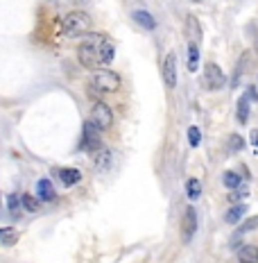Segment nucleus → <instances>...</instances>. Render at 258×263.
<instances>
[{
  "label": "nucleus",
  "instance_id": "obj_24",
  "mask_svg": "<svg viewBox=\"0 0 258 263\" xmlns=\"http://www.w3.org/2000/svg\"><path fill=\"white\" fill-rule=\"evenodd\" d=\"M229 148H231V152L245 150V138L240 136V134H231V136H229Z\"/></svg>",
  "mask_w": 258,
  "mask_h": 263
},
{
  "label": "nucleus",
  "instance_id": "obj_25",
  "mask_svg": "<svg viewBox=\"0 0 258 263\" xmlns=\"http://www.w3.org/2000/svg\"><path fill=\"white\" fill-rule=\"evenodd\" d=\"M200 141H202L200 127H188V143H190V146L197 148V146H200Z\"/></svg>",
  "mask_w": 258,
  "mask_h": 263
},
{
  "label": "nucleus",
  "instance_id": "obj_9",
  "mask_svg": "<svg viewBox=\"0 0 258 263\" xmlns=\"http://www.w3.org/2000/svg\"><path fill=\"white\" fill-rule=\"evenodd\" d=\"M186 34H188L190 44L200 46V41H202V28H200V20H197L195 16H188V18H186Z\"/></svg>",
  "mask_w": 258,
  "mask_h": 263
},
{
  "label": "nucleus",
  "instance_id": "obj_6",
  "mask_svg": "<svg viewBox=\"0 0 258 263\" xmlns=\"http://www.w3.org/2000/svg\"><path fill=\"white\" fill-rule=\"evenodd\" d=\"M204 84L206 88H211V91H218V88L224 86V73L222 68H220L218 64H206V68H204Z\"/></svg>",
  "mask_w": 258,
  "mask_h": 263
},
{
  "label": "nucleus",
  "instance_id": "obj_1",
  "mask_svg": "<svg viewBox=\"0 0 258 263\" xmlns=\"http://www.w3.org/2000/svg\"><path fill=\"white\" fill-rule=\"evenodd\" d=\"M104 44L102 34H84V41L77 48V59L86 68H95L100 66V46Z\"/></svg>",
  "mask_w": 258,
  "mask_h": 263
},
{
  "label": "nucleus",
  "instance_id": "obj_21",
  "mask_svg": "<svg viewBox=\"0 0 258 263\" xmlns=\"http://www.w3.org/2000/svg\"><path fill=\"white\" fill-rule=\"evenodd\" d=\"M20 202H23V206L27 211H32V214H34V211H39V206H41L39 198H34V195H29V193H25L23 198H20Z\"/></svg>",
  "mask_w": 258,
  "mask_h": 263
},
{
  "label": "nucleus",
  "instance_id": "obj_19",
  "mask_svg": "<svg viewBox=\"0 0 258 263\" xmlns=\"http://www.w3.org/2000/svg\"><path fill=\"white\" fill-rule=\"evenodd\" d=\"M236 118H238V122H243V125L249 120V100H247V98H240V100H238Z\"/></svg>",
  "mask_w": 258,
  "mask_h": 263
},
{
  "label": "nucleus",
  "instance_id": "obj_26",
  "mask_svg": "<svg viewBox=\"0 0 258 263\" xmlns=\"http://www.w3.org/2000/svg\"><path fill=\"white\" fill-rule=\"evenodd\" d=\"M20 204H23V202H20V198H18V195H14V193H11L9 198H7V206H9V211H11V214H18V211H20Z\"/></svg>",
  "mask_w": 258,
  "mask_h": 263
},
{
  "label": "nucleus",
  "instance_id": "obj_29",
  "mask_svg": "<svg viewBox=\"0 0 258 263\" xmlns=\"http://www.w3.org/2000/svg\"><path fill=\"white\" fill-rule=\"evenodd\" d=\"M252 146H256V148H258V130H254V132H252Z\"/></svg>",
  "mask_w": 258,
  "mask_h": 263
},
{
  "label": "nucleus",
  "instance_id": "obj_4",
  "mask_svg": "<svg viewBox=\"0 0 258 263\" xmlns=\"http://www.w3.org/2000/svg\"><path fill=\"white\" fill-rule=\"evenodd\" d=\"M82 146L86 152H91V154H98L100 150H102V136H100V130L95 125H93L91 120L84 125V134H82Z\"/></svg>",
  "mask_w": 258,
  "mask_h": 263
},
{
  "label": "nucleus",
  "instance_id": "obj_12",
  "mask_svg": "<svg viewBox=\"0 0 258 263\" xmlns=\"http://www.w3.org/2000/svg\"><path fill=\"white\" fill-rule=\"evenodd\" d=\"M240 263H258V248L256 245H243L238 250Z\"/></svg>",
  "mask_w": 258,
  "mask_h": 263
},
{
  "label": "nucleus",
  "instance_id": "obj_17",
  "mask_svg": "<svg viewBox=\"0 0 258 263\" xmlns=\"http://www.w3.org/2000/svg\"><path fill=\"white\" fill-rule=\"evenodd\" d=\"M197 66H200V46L190 44L188 46V70L190 73H195Z\"/></svg>",
  "mask_w": 258,
  "mask_h": 263
},
{
  "label": "nucleus",
  "instance_id": "obj_13",
  "mask_svg": "<svg viewBox=\"0 0 258 263\" xmlns=\"http://www.w3.org/2000/svg\"><path fill=\"white\" fill-rule=\"evenodd\" d=\"M36 190H39V200H45V202L54 200V188H52V182L50 180H39Z\"/></svg>",
  "mask_w": 258,
  "mask_h": 263
},
{
  "label": "nucleus",
  "instance_id": "obj_2",
  "mask_svg": "<svg viewBox=\"0 0 258 263\" xmlns=\"http://www.w3.org/2000/svg\"><path fill=\"white\" fill-rule=\"evenodd\" d=\"M91 30V18L84 12H70L61 18V32L66 36H84Z\"/></svg>",
  "mask_w": 258,
  "mask_h": 263
},
{
  "label": "nucleus",
  "instance_id": "obj_10",
  "mask_svg": "<svg viewBox=\"0 0 258 263\" xmlns=\"http://www.w3.org/2000/svg\"><path fill=\"white\" fill-rule=\"evenodd\" d=\"M59 180H61L63 186H75L82 182V172L77 168H61L59 170Z\"/></svg>",
  "mask_w": 258,
  "mask_h": 263
},
{
  "label": "nucleus",
  "instance_id": "obj_27",
  "mask_svg": "<svg viewBox=\"0 0 258 263\" xmlns=\"http://www.w3.org/2000/svg\"><path fill=\"white\" fill-rule=\"evenodd\" d=\"M245 198H247V190H231V195H229V202H243Z\"/></svg>",
  "mask_w": 258,
  "mask_h": 263
},
{
  "label": "nucleus",
  "instance_id": "obj_3",
  "mask_svg": "<svg viewBox=\"0 0 258 263\" xmlns=\"http://www.w3.org/2000/svg\"><path fill=\"white\" fill-rule=\"evenodd\" d=\"M91 84L93 88H98L100 93H116L120 88V75L113 73V70H95L91 78Z\"/></svg>",
  "mask_w": 258,
  "mask_h": 263
},
{
  "label": "nucleus",
  "instance_id": "obj_22",
  "mask_svg": "<svg viewBox=\"0 0 258 263\" xmlns=\"http://www.w3.org/2000/svg\"><path fill=\"white\" fill-rule=\"evenodd\" d=\"M222 184L227 186L229 190H236V188H240V177L236 175V172L229 170V172H224V175H222Z\"/></svg>",
  "mask_w": 258,
  "mask_h": 263
},
{
  "label": "nucleus",
  "instance_id": "obj_5",
  "mask_svg": "<svg viewBox=\"0 0 258 263\" xmlns=\"http://www.w3.org/2000/svg\"><path fill=\"white\" fill-rule=\"evenodd\" d=\"M91 122L98 127L100 132L102 130H109L113 122V114H111V107L107 102H95L91 109Z\"/></svg>",
  "mask_w": 258,
  "mask_h": 263
},
{
  "label": "nucleus",
  "instance_id": "obj_16",
  "mask_svg": "<svg viewBox=\"0 0 258 263\" xmlns=\"http://www.w3.org/2000/svg\"><path fill=\"white\" fill-rule=\"evenodd\" d=\"M245 214H247V204H243V202H240V204L231 206V209L227 211V216H224V220H227V222H231V224H236L240 218H243Z\"/></svg>",
  "mask_w": 258,
  "mask_h": 263
},
{
  "label": "nucleus",
  "instance_id": "obj_11",
  "mask_svg": "<svg viewBox=\"0 0 258 263\" xmlns=\"http://www.w3.org/2000/svg\"><path fill=\"white\" fill-rule=\"evenodd\" d=\"M113 57H116V48L109 39H104V44L100 46V66H109L113 62Z\"/></svg>",
  "mask_w": 258,
  "mask_h": 263
},
{
  "label": "nucleus",
  "instance_id": "obj_18",
  "mask_svg": "<svg viewBox=\"0 0 258 263\" xmlns=\"http://www.w3.org/2000/svg\"><path fill=\"white\" fill-rule=\"evenodd\" d=\"M93 156H95V166H98L100 170H107V168L111 166V152H109L107 148H102L98 154H93Z\"/></svg>",
  "mask_w": 258,
  "mask_h": 263
},
{
  "label": "nucleus",
  "instance_id": "obj_15",
  "mask_svg": "<svg viewBox=\"0 0 258 263\" xmlns=\"http://www.w3.org/2000/svg\"><path fill=\"white\" fill-rule=\"evenodd\" d=\"M16 240H18V232L14 227H0V243L5 245V248L16 245Z\"/></svg>",
  "mask_w": 258,
  "mask_h": 263
},
{
  "label": "nucleus",
  "instance_id": "obj_23",
  "mask_svg": "<svg viewBox=\"0 0 258 263\" xmlns=\"http://www.w3.org/2000/svg\"><path fill=\"white\" fill-rule=\"evenodd\" d=\"M252 229H258V216H254V218L245 220V222L238 227V232H236V234L243 236V234H247V232H252Z\"/></svg>",
  "mask_w": 258,
  "mask_h": 263
},
{
  "label": "nucleus",
  "instance_id": "obj_7",
  "mask_svg": "<svg viewBox=\"0 0 258 263\" xmlns=\"http://www.w3.org/2000/svg\"><path fill=\"white\" fill-rule=\"evenodd\" d=\"M161 73H163V82H166V86H170V88L177 86V57H175V52L166 54L163 66H161Z\"/></svg>",
  "mask_w": 258,
  "mask_h": 263
},
{
  "label": "nucleus",
  "instance_id": "obj_20",
  "mask_svg": "<svg viewBox=\"0 0 258 263\" xmlns=\"http://www.w3.org/2000/svg\"><path fill=\"white\" fill-rule=\"evenodd\" d=\"M186 195H188L190 200H197V198L202 195V182L195 180V177L188 180V184H186Z\"/></svg>",
  "mask_w": 258,
  "mask_h": 263
},
{
  "label": "nucleus",
  "instance_id": "obj_14",
  "mask_svg": "<svg viewBox=\"0 0 258 263\" xmlns=\"http://www.w3.org/2000/svg\"><path fill=\"white\" fill-rule=\"evenodd\" d=\"M132 18L136 20V23L141 25V28H145V30H154V28H156L154 16H152V14H147V12H143V10L134 12V14H132Z\"/></svg>",
  "mask_w": 258,
  "mask_h": 263
},
{
  "label": "nucleus",
  "instance_id": "obj_8",
  "mask_svg": "<svg viewBox=\"0 0 258 263\" xmlns=\"http://www.w3.org/2000/svg\"><path fill=\"white\" fill-rule=\"evenodd\" d=\"M197 232V211L193 206L184 211V222H181V236H184L186 243H190V238L195 236Z\"/></svg>",
  "mask_w": 258,
  "mask_h": 263
},
{
  "label": "nucleus",
  "instance_id": "obj_30",
  "mask_svg": "<svg viewBox=\"0 0 258 263\" xmlns=\"http://www.w3.org/2000/svg\"><path fill=\"white\" fill-rule=\"evenodd\" d=\"M195 2H200V0H195Z\"/></svg>",
  "mask_w": 258,
  "mask_h": 263
},
{
  "label": "nucleus",
  "instance_id": "obj_28",
  "mask_svg": "<svg viewBox=\"0 0 258 263\" xmlns=\"http://www.w3.org/2000/svg\"><path fill=\"white\" fill-rule=\"evenodd\" d=\"M247 100H258V93H256V88H249V91H247Z\"/></svg>",
  "mask_w": 258,
  "mask_h": 263
}]
</instances>
